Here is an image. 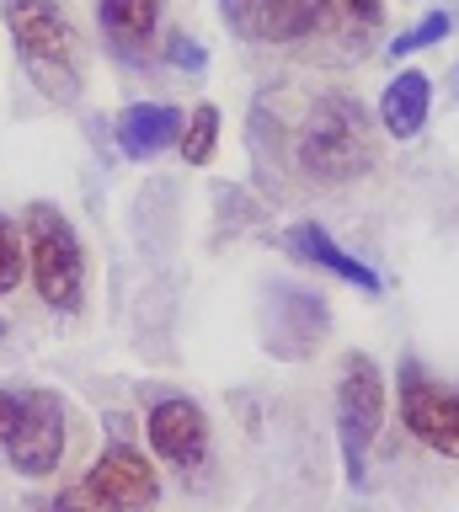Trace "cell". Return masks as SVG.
<instances>
[{"label": "cell", "instance_id": "obj_17", "mask_svg": "<svg viewBox=\"0 0 459 512\" xmlns=\"http://www.w3.org/2000/svg\"><path fill=\"white\" fill-rule=\"evenodd\" d=\"M454 32V16L449 11H427L411 32H401V38L390 43V59H401V54H417V48H433V43H443Z\"/></svg>", "mask_w": 459, "mask_h": 512}, {"label": "cell", "instance_id": "obj_15", "mask_svg": "<svg viewBox=\"0 0 459 512\" xmlns=\"http://www.w3.org/2000/svg\"><path fill=\"white\" fill-rule=\"evenodd\" d=\"M214 144H219V107L203 102V107H193V118L182 123L177 150H182L187 166H209V160H214Z\"/></svg>", "mask_w": 459, "mask_h": 512}, {"label": "cell", "instance_id": "obj_9", "mask_svg": "<svg viewBox=\"0 0 459 512\" xmlns=\"http://www.w3.org/2000/svg\"><path fill=\"white\" fill-rule=\"evenodd\" d=\"M219 11L246 43L262 48L310 43L315 32V0H219Z\"/></svg>", "mask_w": 459, "mask_h": 512}, {"label": "cell", "instance_id": "obj_19", "mask_svg": "<svg viewBox=\"0 0 459 512\" xmlns=\"http://www.w3.org/2000/svg\"><path fill=\"white\" fill-rule=\"evenodd\" d=\"M49 512H97V507H91V502H86V491L75 486V491H59L54 502H49Z\"/></svg>", "mask_w": 459, "mask_h": 512}, {"label": "cell", "instance_id": "obj_4", "mask_svg": "<svg viewBox=\"0 0 459 512\" xmlns=\"http://www.w3.org/2000/svg\"><path fill=\"white\" fill-rule=\"evenodd\" d=\"M22 235H27V278H33L38 299L54 315H81L86 310V246L75 235V224L54 203H33L22 219Z\"/></svg>", "mask_w": 459, "mask_h": 512}, {"label": "cell", "instance_id": "obj_10", "mask_svg": "<svg viewBox=\"0 0 459 512\" xmlns=\"http://www.w3.org/2000/svg\"><path fill=\"white\" fill-rule=\"evenodd\" d=\"M161 6L166 0H97V22L102 38L113 48V59L139 64L155 43V27H161Z\"/></svg>", "mask_w": 459, "mask_h": 512}, {"label": "cell", "instance_id": "obj_20", "mask_svg": "<svg viewBox=\"0 0 459 512\" xmlns=\"http://www.w3.org/2000/svg\"><path fill=\"white\" fill-rule=\"evenodd\" d=\"M0 342H6V320H0Z\"/></svg>", "mask_w": 459, "mask_h": 512}, {"label": "cell", "instance_id": "obj_14", "mask_svg": "<svg viewBox=\"0 0 459 512\" xmlns=\"http://www.w3.org/2000/svg\"><path fill=\"white\" fill-rule=\"evenodd\" d=\"M427 112H433V80L422 70H401L379 96V128L390 139H417Z\"/></svg>", "mask_w": 459, "mask_h": 512}, {"label": "cell", "instance_id": "obj_18", "mask_svg": "<svg viewBox=\"0 0 459 512\" xmlns=\"http://www.w3.org/2000/svg\"><path fill=\"white\" fill-rule=\"evenodd\" d=\"M166 59L177 64V70H203V48L187 38V32H177V38L166 43Z\"/></svg>", "mask_w": 459, "mask_h": 512}, {"label": "cell", "instance_id": "obj_12", "mask_svg": "<svg viewBox=\"0 0 459 512\" xmlns=\"http://www.w3.org/2000/svg\"><path fill=\"white\" fill-rule=\"evenodd\" d=\"M182 112L171 102H134L118 112L113 134H118V150L129 160H155L161 150H171V144L182 139Z\"/></svg>", "mask_w": 459, "mask_h": 512}, {"label": "cell", "instance_id": "obj_6", "mask_svg": "<svg viewBox=\"0 0 459 512\" xmlns=\"http://www.w3.org/2000/svg\"><path fill=\"white\" fill-rule=\"evenodd\" d=\"M81 491L97 512H150L161 502V470H155V459L145 448L113 438L97 459H91Z\"/></svg>", "mask_w": 459, "mask_h": 512}, {"label": "cell", "instance_id": "obj_13", "mask_svg": "<svg viewBox=\"0 0 459 512\" xmlns=\"http://www.w3.org/2000/svg\"><path fill=\"white\" fill-rule=\"evenodd\" d=\"M379 27H385V0H315V32L310 38L337 43L342 54H363Z\"/></svg>", "mask_w": 459, "mask_h": 512}, {"label": "cell", "instance_id": "obj_5", "mask_svg": "<svg viewBox=\"0 0 459 512\" xmlns=\"http://www.w3.org/2000/svg\"><path fill=\"white\" fill-rule=\"evenodd\" d=\"M379 427H385V368L369 352H347L337 374V443L353 486H363V475H369V448Z\"/></svg>", "mask_w": 459, "mask_h": 512}, {"label": "cell", "instance_id": "obj_3", "mask_svg": "<svg viewBox=\"0 0 459 512\" xmlns=\"http://www.w3.org/2000/svg\"><path fill=\"white\" fill-rule=\"evenodd\" d=\"M65 400L43 384H0V454L27 480H49L65 464Z\"/></svg>", "mask_w": 459, "mask_h": 512}, {"label": "cell", "instance_id": "obj_1", "mask_svg": "<svg viewBox=\"0 0 459 512\" xmlns=\"http://www.w3.org/2000/svg\"><path fill=\"white\" fill-rule=\"evenodd\" d=\"M374 160H379V139L369 123V107L347 91L315 96L294 128V171L310 187H347L358 176H369Z\"/></svg>", "mask_w": 459, "mask_h": 512}, {"label": "cell", "instance_id": "obj_16", "mask_svg": "<svg viewBox=\"0 0 459 512\" xmlns=\"http://www.w3.org/2000/svg\"><path fill=\"white\" fill-rule=\"evenodd\" d=\"M27 278V235L17 230V219L0 214V294H17Z\"/></svg>", "mask_w": 459, "mask_h": 512}, {"label": "cell", "instance_id": "obj_11", "mask_svg": "<svg viewBox=\"0 0 459 512\" xmlns=\"http://www.w3.org/2000/svg\"><path fill=\"white\" fill-rule=\"evenodd\" d=\"M283 246H289L294 256H305V262H315L321 272H331V278H342V283H353V288H363V294H385V283H379V272L363 262V256H353V251H342L337 240H331L315 219H305V224H289V235H283Z\"/></svg>", "mask_w": 459, "mask_h": 512}, {"label": "cell", "instance_id": "obj_8", "mask_svg": "<svg viewBox=\"0 0 459 512\" xmlns=\"http://www.w3.org/2000/svg\"><path fill=\"white\" fill-rule=\"evenodd\" d=\"M145 438L155 448V459L171 464V470H182V475H203V470H209L214 427H209V416H203L198 400L161 395L145 411Z\"/></svg>", "mask_w": 459, "mask_h": 512}, {"label": "cell", "instance_id": "obj_2", "mask_svg": "<svg viewBox=\"0 0 459 512\" xmlns=\"http://www.w3.org/2000/svg\"><path fill=\"white\" fill-rule=\"evenodd\" d=\"M6 32L27 80L49 102H75L86 86V43L59 0H6Z\"/></svg>", "mask_w": 459, "mask_h": 512}, {"label": "cell", "instance_id": "obj_7", "mask_svg": "<svg viewBox=\"0 0 459 512\" xmlns=\"http://www.w3.org/2000/svg\"><path fill=\"white\" fill-rule=\"evenodd\" d=\"M395 390H401V422L411 438L438 459H459V390L438 384L417 358L395 368Z\"/></svg>", "mask_w": 459, "mask_h": 512}]
</instances>
